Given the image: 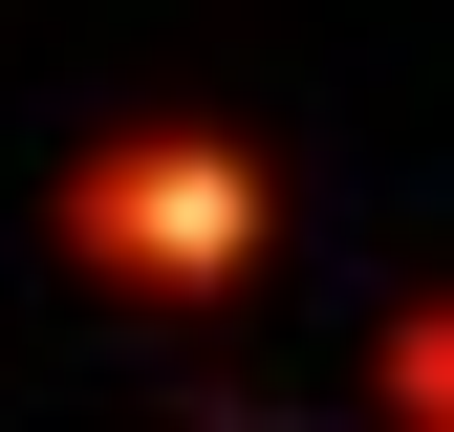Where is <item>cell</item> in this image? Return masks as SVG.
<instances>
[{
  "mask_svg": "<svg viewBox=\"0 0 454 432\" xmlns=\"http://www.w3.org/2000/svg\"><path fill=\"white\" fill-rule=\"evenodd\" d=\"M368 411H411V432H454V282L368 324Z\"/></svg>",
  "mask_w": 454,
  "mask_h": 432,
  "instance_id": "obj_2",
  "label": "cell"
},
{
  "mask_svg": "<svg viewBox=\"0 0 454 432\" xmlns=\"http://www.w3.org/2000/svg\"><path fill=\"white\" fill-rule=\"evenodd\" d=\"M43 238H66L108 303H239L260 238H281V174L239 130H174V108H152V130H87L66 174H43Z\"/></svg>",
  "mask_w": 454,
  "mask_h": 432,
  "instance_id": "obj_1",
  "label": "cell"
}]
</instances>
